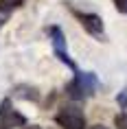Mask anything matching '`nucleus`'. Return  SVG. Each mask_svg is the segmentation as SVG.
I'll use <instances>...</instances> for the list:
<instances>
[{
    "instance_id": "nucleus-1",
    "label": "nucleus",
    "mask_w": 127,
    "mask_h": 129,
    "mask_svg": "<svg viewBox=\"0 0 127 129\" xmlns=\"http://www.w3.org/2000/svg\"><path fill=\"white\" fill-rule=\"evenodd\" d=\"M96 90H99V79H96V75H94V72L77 70V72H72V79L66 83L64 92H66V96L70 99V101L79 103V101L90 99Z\"/></svg>"
},
{
    "instance_id": "nucleus-2",
    "label": "nucleus",
    "mask_w": 127,
    "mask_h": 129,
    "mask_svg": "<svg viewBox=\"0 0 127 129\" xmlns=\"http://www.w3.org/2000/svg\"><path fill=\"white\" fill-rule=\"evenodd\" d=\"M46 35L48 40H50V46H53V53L55 57L66 66V68H70L72 72H77V63L72 61V57H70V53H68V44H66V35H64V31H61L57 24H50V26H46Z\"/></svg>"
},
{
    "instance_id": "nucleus-3",
    "label": "nucleus",
    "mask_w": 127,
    "mask_h": 129,
    "mask_svg": "<svg viewBox=\"0 0 127 129\" xmlns=\"http://www.w3.org/2000/svg\"><path fill=\"white\" fill-rule=\"evenodd\" d=\"M55 122L64 129H88L86 127V114L77 105V101L59 107V112L55 114Z\"/></svg>"
},
{
    "instance_id": "nucleus-4",
    "label": "nucleus",
    "mask_w": 127,
    "mask_h": 129,
    "mask_svg": "<svg viewBox=\"0 0 127 129\" xmlns=\"http://www.w3.org/2000/svg\"><path fill=\"white\" fill-rule=\"evenodd\" d=\"M70 11H72V15L79 20V24L86 28L92 37H96V40H105V26H103L101 15L88 13V11H79V9H74V7H70Z\"/></svg>"
},
{
    "instance_id": "nucleus-5",
    "label": "nucleus",
    "mask_w": 127,
    "mask_h": 129,
    "mask_svg": "<svg viewBox=\"0 0 127 129\" xmlns=\"http://www.w3.org/2000/svg\"><path fill=\"white\" fill-rule=\"evenodd\" d=\"M24 125H29L27 118L11 107V101L5 99L0 103V129H22Z\"/></svg>"
},
{
    "instance_id": "nucleus-6",
    "label": "nucleus",
    "mask_w": 127,
    "mask_h": 129,
    "mask_svg": "<svg viewBox=\"0 0 127 129\" xmlns=\"http://www.w3.org/2000/svg\"><path fill=\"white\" fill-rule=\"evenodd\" d=\"M22 5H24V0H0V15L5 18V15H9L11 11L20 9Z\"/></svg>"
},
{
    "instance_id": "nucleus-7",
    "label": "nucleus",
    "mask_w": 127,
    "mask_h": 129,
    "mask_svg": "<svg viewBox=\"0 0 127 129\" xmlns=\"http://www.w3.org/2000/svg\"><path fill=\"white\" fill-rule=\"evenodd\" d=\"M114 2V7H116V11L123 15H127V0H112Z\"/></svg>"
},
{
    "instance_id": "nucleus-8",
    "label": "nucleus",
    "mask_w": 127,
    "mask_h": 129,
    "mask_svg": "<svg viewBox=\"0 0 127 129\" xmlns=\"http://www.w3.org/2000/svg\"><path fill=\"white\" fill-rule=\"evenodd\" d=\"M22 129H44V127H40V125H31V127H29V125H24Z\"/></svg>"
},
{
    "instance_id": "nucleus-9",
    "label": "nucleus",
    "mask_w": 127,
    "mask_h": 129,
    "mask_svg": "<svg viewBox=\"0 0 127 129\" xmlns=\"http://www.w3.org/2000/svg\"><path fill=\"white\" fill-rule=\"evenodd\" d=\"M88 129H107V127H103V125H92V127H88Z\"/></svg>"
}]
</instances>
